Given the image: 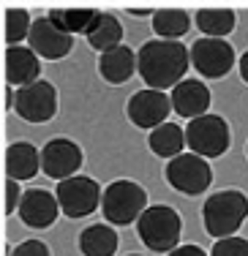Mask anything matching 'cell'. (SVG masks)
Returning a JSON list of instances; mask_svg holds the SVG:
<instances>
[{
	"mask_svg": "<svg viewBox=\"0 0 248 256\" xmlns=\"http://www.w3.org/2000/svg\"><path fill=\"white\" fill-rule=\"evenodd\" d=\"M134 68H136V54L131 46L120 44L114 50L104 52L98 58V74L106 79L110 84H123L134 76Z\"/></svg>",
	"mask_w": 248,
	"mask_h": 256,
	"instance_id": "obj_16",
	"label": "cell"
},
{
	"mask_svg": "<svg viewBox=\"0 0 248 256\" xmlns=\"http://www.w3.org/2000/svg\"><path fill=\"white\" fill-rule=\"evenodd\" d=\"M131 256H136V254H131Z\"/></svg>",
	"mask_w": 248,
	"mask_h": 256,
	"instance_id": "obj_31",
	"label": "cell"
},
{
	"mask_svg": "<svg viewBox=\"0 0 248 256\" xmlns=\"http://www.w3.org/2000/svg\"><path fill=\"white\" fill-rule=\"evenodd\" d=\"M20 218L22 224L30 229H46L58 221L60 210V202L55 194L44 191V188H30V191L22 194V202H20Z\"/></svg>",
	"mask_w": 248,
	"mask_h": 256,
	"instance_id": "obj_13",
	"label": "cell"
},
{
	"mask_svg": "<svg viewBox=\"0 0 248 256\" xmlns=\"http://www.w3.org/2000/svg\"><path fill=\"white\" fill-rule=\"evenodd\" d=\"M41 74V60L30 46H8L6 50V82L11 88H28L38 82Z\"/></svg>",
	"mask_w": 248,
	"mask_h": 256,
	"instance_id": "obj_15",
	"label": "cell"
},
{
	"mask_svg": "<svg viewBox=\"0 0 248 256\" xmlns=\"http://www.w3.org/2000/svg\"><path fill=\"white\" fill-rule=\"evenodd\" d=\"M128 120L139 128H158L166 123L169 112H172V98L164 93V90H139L128 98Z\"/></svg>",
	"mask_w": 248,
	"mask_h": 256,
	"instance_id": "obj_11",
	"label": "cell"
},
{
	"mask_svg": "<svg viewBox=\"0 0 248 256\" xmlns=\"http://www.w3.org/2000/svg\"><path fill=\"white\" fill-rule=\"evenodd\" d=\"M88 44L93 46L96 52H110L114 50V46H120V41H123V25L118 22V16H112V14H101V20H98V25H96L93 30H90L88 36Z\"/></svg>",
	"mask_w": 248,
	"mask_h": 256,
	"instance_id": "obj_22",
	"label": "cell"
},
{
	"mask_svg": "<svg viewBox=\"0 0 248 256\" xmlns=\"http://www.w3.org/2000/svg\"><path fill=\"white\" fill-rule=\"evenodd\" d=\"M210 256H248V240L246 237H221L216 240Z\"/></svg>",
	"mask_w": 248,
	"mask_h": 256,
	"instance_id": "obj_25",
	"label": "cell"
},
{
	"mask_svg": "<svg viewBox=\"0 0 248 256\" xmlns=\"http://www.w3.org/2000/svg\"><path fill=\"white\" fill-rule=\"evenodd\" d=\"M234 50L224 38H196L191 46V66L204 79H221L232 71L234 66Z\"/></svg>",
	"mask_w": 248,
	"mask_h": 256,
	"instance_id": "obj_9",
	"label": "cell"
},
{
	"mask_svg": "<svg viewBox=\"0 0 248 256\" xmlns=\"http://www.w3.org/2000/svg\"><path fill=\"white\" fill-rule=\"evenodd\" d=\"M50 20L68 36H88L90 30L98 25L101 11H93V8H52Z\"/></svg>",
	"mask_w": 248,
	"mask_h": 256,
	"instance_id": "obj_18",
	"label": "cell"
},
{
	"mask_svg": "<svg viewBox=\"0 0 248 256\" xmlns=\"http://www.w3.org/2000/svg\"><path fill=\"white\" fill-rule=\"evenodd\" d=\"M166 182L174 191L186 194V196H196V194L210 188L213 169H210L208 158L196 153H180L178 158H172L166 164Z\"/></svg>",
	"mask_w": 248,
	"mask_h": 256,
	"instance_id": "obj_6",
	"label": "cell"
},
{
	"mask_svg": "<svg viewBox=\"0 0 248 256\" xmlns=\"http://www.w3.org/2000/svg\"><path fill=\"white\" fill-rule=\"evenodd\" d=\"M172 109L180 114V118L196 120L202 114H208L210 109V90L204 82L199 79H183L178 88H172Z\"/></svg>",
	"mask_w": 248,
	"mask_h": 256,
	"instance_id": "obj_14",
	"label": "cell"
},
{
	"mask_svg": "<svg viewBox=\"0 0 248 256\" xmlns=\"http://www.w3.org/2000/svg\"><path fill=\"white\" fill-rule=\"evenodd\" d=\"M30 50L44 60H63L66 54L74 50V36L63 33L50 16H41L33 22L30 30Z\"/></svg>",
	"mask_w": 248,
	"mask_h": 256,
	"instance_id": "obj_12",
	"label": "cell"
},
{
	"mask_svg": "<svg viewBox=\"0 0 248 256\" xmlns=\"http://www.w3.org/2000/svg\"><path fill=\"white\" fill-rule=\"evenodd\" d=\"M148 210V191L134 180H114L104 188L101 212L112 226H128Z\"/></svg>",
	"mask_w": 248,
	"mask_h": 256,
	"instance_id": "obj_4",
	"label": "cell"
},
{
	"mask_svg": "<svg viewBox=\"0 0 248 256\" xmlns=\"http://www.w3.org/2000/svg\"><path fill=\"white\" fill-rule=\"evenodd\" d=\"M8 256H52V254H50V248H46V242L25 240V242H20V246H16Z\"/></svg>",
	"mask_w": 248,
	"mask_h": 256,
	"instance_id": "obj_26",
	"label": "cell"
},
{
	"mask_svg": "<svg viewBox=\"0 0 248 256\" xmlns=\"http://www.w3.org/2000/svg\"><path fill=\"white\" fill-rule=\"evenodd\" d=\"M246 153H248V148H246Z\"/></svg>",
	"mask_w": 248,
	"mask_h": 256,
	"instance_id": "obj_32",
	"label": "cell"
},
{
	"mask_svg": "<svg viewBox=\"0 0 248 256\" xmlns=\"http://www.w3.org/2000/svg\"><path fill=\"white\" fill-rule=\"evenodd\" d=\"M82 166V150L76 142L66 136H58V139H50L41 150V172L46 178H55L60 180H68L76 174V169Z\"/></svg>",
	"mask_w": 248,
	"mask_h": 256,
	"instance_id": "obj_10",
	"label": "cell"
},
{
	"mask_svg": "<svg viewBox=\"0 0 248 256\" xmlns=\"http://www.w3.org/2000/svg\"><path fill=\"white\" fill-rule=\"evenodd\" d=\"M139 240L156 254H169L178 248L180 232H183V218L178 216V210H172L169 204H153L139 216L136 221Z\"/></svg>",
	"mask_w": 248,
	"mask_h": 256,
	"instance_id": "obj_3",
	"label": "cell"
},
{
	"mask_svg": "<svg viewBox=\"0 0 248 256\" xmlns=\"http://www.w3.org/2000/svg\"><path fill=\"white\" fill-rule=\"evenodd\" d=\"M14 112L20 114L25 123H46L55 118L58 112V90L52 82H38L28 84V88L16 90V106Z\"/></svg>",
	"mask_w": 248,
	"mask_h": 256,
	"instance_id": "obj_8",
	"label": "cell"
},
{
	"mask_svg": "<svg viewBox=\"0 0 248 256\" xmlns=\"http://www.w3.org/2000/svg\"><path fill=\"white\" fill-rule=\"evenodd\" d=\"M202 218L210 237H216V240L232 237L248 218V196L243 191H234V188L213 194L202 207Z\"/></svg>",
	"mask_w": 248,
	"mask_h": 256,
	"instance_id": "obj_2",
	"label": "cell"
},
{
	"mask_svg": "<svg viewBox=\"0 0 248 256\" xmlns=\"http://www.w3.org/2000/svg\"><path fill=\"white\" fill-rule=\"evenodd\" d=\"M169 256H208L199 246H178L174 251H169Z\"/></svg>",
	"mask_w": 248,
	"mask_h": 256,
	"instance_id": "obj_28",
	"label": "cell"
},
{
	"mask_svg": "<svg viewBox=\"0 0 248 256\" xmlns=\"http://www.w3.org/2000/svg\"><path fill=\"white\" fill-rule=\"evenodd\" d=\"M188 28H191V16L186 11H180V8L153 11V30L164 41H178L180 36L188 33Z\"/></svg>",
	"mask_w": 248,
	"mask_h": 256,
	"instance_id": "obj_21",
	"label": "cell"
},
{
	"mask_svg": "<svg viewBox=\"0 0 248 256\" xmlns=\"http://www.w3.org/2000/svg\"><path fill=\"white\" fill-rule=\"evenodd\" d=\"M20 180H6V212H16L20 210V202H22V194L25 191H20V186H16Z\"/></svg>",
	"mask_w": 248,
	"mask_h": 256,
	"instance_id": "obj_27",
	"label": "cell"
},
{
	"mask_svg": "<svg viewBox=\"0 0 248 256\" xmlns=\"http://www.w3.org/2000/svg\"><path fill=\"white\" fill-rule=\"evenodd\" d=\"M148 144H150V150H153L156 156L172 161V158H178L186 148V131L178 123H164V126H158V128L150 131Z\"/></svg>",
	"mask_w": 248,
	"mask_h": 256,
	"instance_id": "obj_20",
	"label": "cell"
},
{
	"mask_svg": "<svg viewBox=\"0 0 248 256\" xmlns=\"http://www.w3.org/2000/svg\"><path fill=\"white\" fill-rule=\"evenodd\" d=\"M131 14H150V8H128Z\"/></svg>",
	"mask_w": 248,
	"mask_h": 256,
	"instance_id": "obj_30",
	"label": "cell"
},
{
	"mask_svg": "<svg viewBox=\"0 0 248 256\" xmlns=\"http://www.w3.org/2000/svg\"><path fill=\"white\" fill-rule=\"evenodd\" d=\"M238 63H240V76H243V82L248 84V52H243V58H240Z\"/></svg>",
	"mask_w": 248,
	"mask_h": 256,
	"instance_id": "obj_29",
	"label": "cell"
},
{
	"mask_svg": "<svg viewBox=\"0 0 248 256\" xmlns=\"http://www.w3.org/2000/svg\"><path fill=\"white\" fill-rule=\"evenodd\" d=\"M30 30H33V22H30V14L25 8L6 11V41H8V46H20L25 38H30Z\"/></svg>",
	"mask_w": 248,
	"mask_h": 256,
	"instance_id": "obj_24",
	"label": "cell"
},
{
	"mask_svg": "<svg viewBox=\"0 0 248 256\" xmlns=\"http://www.w3.org/2000/svg\"><path fill=\"white\" fill-rule=\"evenodd\" d=\"M55 196L60 202V210L68 218H84L90 212H96V207L101 204V186L93 178H84V174H74L68 180H60L55 188Z\"/></svg>",
	"mask_w": 248,
	"mask_h": 256,
	"instance_id": "obj_7",
	"label": "cell"
},
{
	"mask_svg": "<svg viewBox=\"0 0 248 256\" xmlns=\"http://www.w3.org/2000/svg\"><path fill=\"white\" fill-rule=\"evenodd\" d=\"M41 172V153L30 142H14L6 150V174L11 180H33Z\"/></svg>",
	"mask_w": 248,
	"mask_h": 256,
	"instance_id": "obj_17",
	"label": "cell"
},
{
	"mask_svg": "<svg viewBox=\"0 0 248 256\" xmlns=\"http://www.w3.org/2000/svg\"><path fill=\"white\" fill-rule=\"evenodd\" d=\"M232 134L221 114H202L186 126V148L202 158H221L229 150Z\"/></svg>",
	"mask_w": 248,
	"mask_h": 256,
	"instance_id": "obj_5",
	"label": "cell"
},
{
	"mask_svg": "<svg viewBox=\"0 0 248 256\" xmlns=\"http://www.w3.org/2000/svg\"><path fill=\"white\" fill-rule=\"evenodd\" d=\"M118 232L106 224H93V226L82 229L80 234V251L84 256H112L118 251Z\"/></svg>",
	"mask_w": 248,
	"mask_h": 256,
	"instance_id": "obj_19",
	"label": "cell"
},
{
	"mask_svg": "<svg viewBox=\"0 0 248 256\" xmlns=\"http://www.w3.org/2000/svg\"><path fill=\"white\" fill-rule=\"evenodd\" d=\"M196 28L208 38H224L234 30V11L229 8H202L196 14Z\"/></svg>",
	"mask_w": 248,
	"mask_h": 256,
	"instance_id": "obj_23",
	"label": "cell"
},
{
	"mask_svg": "<svg viewBox=\"0 0 248 256\" xmlns=\"http://www.w3.org/2000/svg\"><path fill=\"white\" fill-rule=\"evenodd\" d=\"M191 66V52L180 41L153 38L139 46L136 52V71L150 90L178 88Z\"/></svg>",
	"mask_w": 248,
	"mask_h": 256,
	"instance_id": "obj_1",
	"label": "cell"
}]
</instances>
